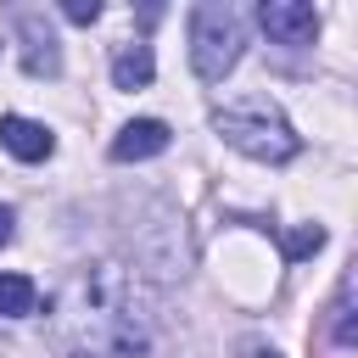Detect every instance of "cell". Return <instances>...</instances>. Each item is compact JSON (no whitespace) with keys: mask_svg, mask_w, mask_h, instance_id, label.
<instances>
[{"mask_svg":"<svg viewBox=\"0 0 358 358\" xmlns=\"http://www.w3.org/2000/svg\"><path fill=\"white\" fill-rule=\"evenodd\" d=\"M50 336L67 358H145L151 352L134 280L117 263H90L62 285L50 308Z\"/></svg>","mask_w":358,"mask_h":358,"instance_id":"obj_1","label":"cell"},{"mask_svg":"<svg viewBox=\"0 0 358 358\" xmlns=\"http://www.w3.org/2000/svg\"><path fill=\"white\" fill-rule=\"evenodd\" d=\"M213 129L224 145L246 151L252 162H291L302 151V134L280 117V106L268 95H246V101H229L213 112Z\"/></svg>","mask_w":358,"mask_h":358,"instance_id":"obj_2","label":"cell"},{"mask_svg":"<svg viewBox=\"0 0 358 358\" xmlns=\"http://www.w3.org/2000/svg\"><path fill=\"white\" fill-rule=\"evenodd\" d=\"M246 50V17L229 0L190 6V73L201 84H224Z\"/></svg>","mask_w":358,"mask_h":358,"instance_id":"obj_3","label":"cell"},{"mask_svg":"<svg viewBox=\"0 0 358 358\" xmlns=\"http://www.w3.org/2000/svg\"><path fill=\"white\" fill-rule=\"evenodd\" d=\"M257 28H263L274 45H313L319 11H313L308 0H263V6H257Z\"/></svg>","mask_w":358,"mask_h":358,"instance_id":"obj_4","label":"cell"},{"mask_svg":"<svg viewBox=\"0 0 358 358\" xmlns=\"http://www.w3.org/2000/svg\"><path fill=\"white\" fill-rule=\"evenodd\" d=\"M17 34H22V67H28V78H56L62 73V45H56L45 11H17Z\"/></svg>","mask_w":358,"mask_h":358,"instance_id":"obj_5","label":"cell"},{"mask_svg":"<svg viewBox=\"0 0 358 358\" xmlns=\"http://www.w3.org/2000/svg\"><path fill=\"white\" fill-rule=\"evenodd\" d=\"M168 123L162 117H134V123H123L117 134H112V145H106V157L112 162H145V157H157V151H168Z\"/></svg>","mask_w":358,"mask_h":358,"instance_id":"obj_6","label":"cell"},{"mask_svg":"<svg viewBox=\"0 0 358 358\" xmlns=\"http://www.w3.org/2000/svg\"><path fill=\"white\" fill-rule=\"evenodd\" d=\"M0 145H6L17 162H45V157L56 151V134H50L45 123H34V117L6 112V117H0Z\"/></svg>","mask_w":358,"mask_h":358,"instance_id":"obj_7","label":"cell"},{"mask_svg":"<svg viewBox=\"0 0 358 358\" xmlns=\"http://www.w3.org/2000/svg\"><path fill=\"white\" fill-rule=\"evenodd\" d=\"M151 73H157V62H151V45H145V39L112 50V84H117V90H145Z\"/></svg>","mask_w":358,"mask_h":358,"instance_id":"obj_8","label":"cell"},{"mask_svg":"<svg viewBox=\"0 0 358 358\" xmlns=\"http://www.w3.org/2000/svg\"><path fill=\"white\" fill-rule=\"evenodd\" d=\"M39 308V285L28 274H0V319H28Z\"/></svg>","mask_w":358,"mask_h":358,"instance_id":"obj_9","label":"cell"},{"mask_svg":"<svg viewBox=\"0 0 358 358\" xmlns=\"http://www.w3.org/2000/svg\"><path fill=\"white\" fill-rule=\"evenodd\" d=\"M330 336L336 347H358V324H352V274H341L336 302H330Z\"/></svg>","mask_w":358,"mask_h":358,"instance_id":"obj_10","label":"cell"},{"mask_svg":"<svg viewBox=\"0 0 358 358\" xmlns=\"http://www.w3.org/2000/svg\"><path fill=\"white\" fill-rule=\"evenodd\" d=\"M319 246H324V229H319V224H302V229H291V235H285V257H291V263L313 257Z\"/></svg>","mask_w":358,"mask_h":358,"instance_id":"obj_11","label":"cell"},{"mask_svg":"<svg viewBox=\"0 0 358 358\" xmlns=\"http://www.w3.org/2000/svg\"><path fill=\"white\" fill-rule=\"evenodd\" d=\"M62 17L78 22V28H90V22L101 17V0H62Z\"/></svg>","mask_w":358,"mask_h":358,"instance_id":"obj_12","label":"cell"},{"mask_svg":"<svg viewBox=\"0 0 358 358\" xmlns=\"http://www.w3.org/2000/svg\"><path fill=\"white\" fill-rule=\"evenodd\" d=\"M11 229H17V213H11V207H6V201H0V246H6V241H11Z\"/></svg>","mask_w":358,"mask_h":358,"instance_id":"obj_13","label":"cell"},{"mask_svg":"<svg viewBox=\"0 0 358 358\" xmlns=\"http://www.w3.org/2000/svg\"><path fill=\"white\" fill-rule=\"evenodd\" d=\"M246 358H280L274 347H246Z\"/></svg>","mask_w":358,"mask_h":358,"instance_id":"obj_14","label":"cell"}]
</instances>
